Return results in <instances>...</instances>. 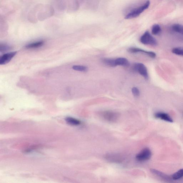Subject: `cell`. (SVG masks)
<instances>
[{
    "mask_svg": "<svg viewBox=\"0 0 183 183\" xmlns=\"http://www.w3.org/2000/svg\"><path fill=\"white\" fill-rule=\"evenodd\" d=\"M149 0H140L132 3L124 9V13L126 19H132L138 17L149 8Z\"/></svg>",
    "mask_w": 183,
    "mask_h": 183,
    "instance_id": "1",
    "label": "cell"
},
{
    "mask_svg": "<svg viewBox=\"0 0 183 183\" xmlns=\"http://www.w3.org/2000/svg\"><path fill=\"white\" fill-rule=\"evenodd\" d=\"M140 41L142 44L147 45L156 46L157 45V40L148 31H146L141 36Z\"/></svg>",
    "mask_w": 183,
    "mask_h": 183,
    "instance_id": "2",
    "label": "cell"
},
{
    "mask_svg": "<svg viewBox=\"0 0 183 183\" xmlns=\"http://www.w3.org/2000/svg\"><path fill=\"white\" fill-rule=\"evenodd\" d=\"M101 117L105 120L110 122H115L119 120L120 117L119 113L112 111H104L101 113Z\"/></svg>",
    "mask_w": 183,
    "mask_h": 183,
    "instance_id": "3",
    "label": "cell"
},
{
    "mask_svg": "<svg viewBox=\"0 0 183 183\" xmlns=\"http://www.w3.org/2000/svg\"><path fill=\"white\" fill-rule=\"evenodd\" d=\"M134 71L139 73V74L146 79H149V74L147 67L142 63H137L134 66Z\"/></svg>",
    "mask_w": 183,
    "mask_h": 183,
    "instance_id": "4",
    "label": "cell"
},
{
    "mask_svg": "<svg viewBox=\"0 0 183 183\" xmlns=\"http://www.w3.org/2000/svg\"><path fill=\"white\" fill-rule=\"evenodd\" d=\"M152 155V153L149 148H146L141 151L136 156V159L138 161L140 162L149 160Z\"/></svg>",
    "mask_w": 183,
    "mask_h": 183,
    "instance_id": "5",
    "label": "cell"
},
{
    "mask_svg": "<svg viewBox=\"0 0 183 183\" xmlns=\"http://www.w3.org/2000/svg\"><path fill=\"white\" fill-rule=\"evenodd\" d=\"M106 159L111 162L120 163L124 161V157L121 154L117 153H109L105 156Z\"/></svg>",
    "mask_w": 183,
    "mask_h": 183,
    "instance_id": "6",
    "label": "cell"
},
{
    "mask_svg": "<svg viewBox=\"0 0 183 183\" xmlns=\"http://www.w3.org/2000/svg\"><path fill=\"white\" fill-rule=\"evenodd\" d=\"M128 52L131 54H136V53H141L145 54L152 58H155L156 56L155 53L152 51H148L144 50L136 47L130 48L127 49Z\"/></svg>",
    "mask_w": 183,
    "mask_h": 183,
    "instance_id": "7",
    "label": "cell"
},
{
    "mask_svg": "<svg viewBox=\"0 0 183 183\" xmlns=\"http://www.w3.org/2000/svg\"><path fill=\"white\" fill-rule=\"evenodd\" d=\"M16 54V51H13L3 54L0 58V64L2 65L8 64L15 56Z\"/></svg>",
    "mask_w": 183,
    "mask_h": 183,
    "instance_id": "8",
    "label": "cell"
},
{
    "mask_svg": "<svg viewBox=\"0 0 183 183\" xmlns=\"http://www.w3.org/2000/svg\"><path fill=\"white\" fill-rule=\"evenodd\" d=\"M154 117L157 119H159L169 122H173L172 118L169 114L164 112H157L154 114Z\"/></svg>",
    "mask_w": 183,
    "mask_h": 183,
    "instance_id": "9",
    "label": "cell"
},
{
    "mask_svg": "<svg viewBox=\"0 0 183 183\" xmlns=\"http://www.w3.org/2000/svg\"><path fill=\"white\" fill-rule=\"evenodd\" d=\"M116 66H128L129 65V61L126 58L120 57L115 59Z\"/></svg>",
    "mask_w": 183,
    "mask_h": 183,
    "instance_id": "10",
    "label": "cell"
},
{
    "mask_svg": "<svg viewBox=\"0 0 183 183\" xmlns=\"http://www.w3.org/2000/svg\"><path fill=\"white\" fill-rule=\"evenodd\" d=\"M44 44V41H39L36 42L30 43L28 44L26 46V49H35L40 48Z\"/></svg>",
    "mask_w": 183,
    "mask_h": 183,
    "instance_id": "11",
    "label": "cell"
},
{
    "mask_svg": "<svg viewBox=\"0 0 183 183\" xmlns=\"http://www.w3.org/2000/svg\"><path fill=\"white\" fill-rule=\"evenodd\" d=\"M172 30L180 35L183 36V26L179 24H174L172 26Z\"/></svg>",
    "mask_w": 183,
    "mask_h": 183,
    "instance_id": "12",
    "label": "cell"
},
{
    "mask_svg": "<svg viewBox=\"0 0 183 183\" xmlns=\"http://www.w3.org/2000/svg\"><path fill=\"white\" fill-rule=\"evenodd\" d=\"M151 171L152 174L162 178L164 180L169 181L171 180L170 177H169L168 176L166 175V174H163V173L160 172V171L154 169H151Z\"/></svg>",
    "mask_w": 183,
    "mask_h": 183,
    "instance_id": "13",
    "label": "cell"
},
{
    "mask_svg": "<svg viewBox=\"0 0 183 183\" xmlns=\"http://www.w3.org/2000/svg\"><path fill=\"white\" fill-rule=\"evenodd\" d=\"M66 121L69 124L73 126H78L81 124V122L79 120L75 118L68 117L66 118Z\"/></svg>",
    "mask_w": 183,
    "mask_h": 183,
    "instance_id": "14",
    "label": "cell"
},
{
    "mask_svg": "<svg viewBox=\"0 0 183 183\" xmlns=\"http://www.w3.org/2000/svg\"><path fill=\"white\" fill-rule=\"evenodd\" d=\"M102 62L103 64L108 66L111 67H115L116 66L115 63V59H108L104 58L102 59Z\"/></svg>",
    "mask_w": 183,
    "mask_h": 183,
    "instance_id": "15",
    "label": "cell"
},
{
    "mask_svg": "<svg viewBox=\"0 0 183 183\" xmlns=\"http://www.w3.org/2000/svg\"><path fill=\"white\" fill-rule=\"evenodd\" d=\"M161 26L158 24H155L153 25L151 29V32L154 35H158L161 33Z\"/></svg>",
    "mask_w": 183,
    "mask_h": 183,
    "instance_id": "16",
    "label": "cell"
},
{
    "mask_svg": "<svg viewBox=\"0 0 183 183\" xmlns=\"http://www.w3.org/2000/svg\"><path fill=\"white\" fill-rule=\"evenodd\" d=\"M183 177V169H181L173 174L171 177L173 180H178Z\"/></svg>",
    "mask_w": 183,
    "mask_h": 183,
    "instance_id": "17",
    "label": "cell"
},
{
    "mask_svg": "<svg viewBox=\"0 0 183 183\" xmlns=\"http://www.w3.org/2000/svg\"><path fill=\"white\" fill-rule=\"evenodd\" d=\"M72 69L74 70L86 72L88 71V68L86 66L81 65H75L73 66Z\"/></svg>",
    "mask_w": 183,
    "mask_h": 183,
    "instance_id": "18",
    "label": "cell"
},
{
    "mask_svg": "<svg viewBox=\"0 0 183 183\" xmlns=\"http://www.w3.org/2000/svg\"><path fill=\"white\" fill-rule=\"evenodd\" d=\"M172 51L174 54L183 56V47H177L173 48Z\"/></svg>",
    "mask_w": 183,
    "mask_h": 183,
    "instance_id": "19",
    "label": "cell"
},
{
    "mask_svg": "<svg viewBox=\"0 0 183 183\" xmlns=\"http://www.w3.org/2000/svg\"><path fill=\"white\" fill-rule=\"evenodd\" d=\"M132 92L133 94L134 95L135 97H138L140 95V91L137 87H134L132 88Z\"/></svg>",
    "mask_w": 183,
    "mask_h": 183,
    "instance_id": "20",
    "label": "cell"
},
{
    "mask_svg": "<svg viewBox=\"0 0 183 183\" xmlns=\"http://www.w3.org/2000/svg\"><path fill=\"white\" fill-rule=\"evenodd\" d=\"M10 49V46L6 44H1V46H0V51L1 52L7 51Z\"/></svg>",
    "mask_w": 183,
    "mask_h": 183,
    "instance_id": "21",
    "label": "cell"
},
{
    "mask_svg": "<svg viewBox=\"0 0 183 183\" xmlns=\"http://www.w3.org/2000/svg\"><path fill=\"white\" fill-rule=\"evenodd\" d=\"M179 38H180V39H182L183 41V36L180 35V36H179Z\"/></svg>",
    "mask_w": 183,
    "mask_h": 183,
    "instance_id": "22",
    "label": "cell"
}]
</instances>
